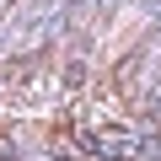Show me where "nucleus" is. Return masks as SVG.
<instances>
[{"instance_id":"f257e3e1","label":"nucleus","mask_w":161,"mask_h":161,"mask_svg":"<svg viewBox=\"0 0 161 161\" xmlns=\"http://www.w3.org/2000/svg\"><path fill=\"white\" fill-rule=\"evenodd\" d=\"M156 22H161V0H118V6H113V16H108L102 32H97V48H92V59H86V80H92L97 92L113 97L118 70H124L129 54L150 38Z\"/></svg>"},{"instance_id":"f03ea898","label":"nucleus","mask_w":161,"mask_h":161,"mask_svg":"<svg viewBox=\"0 0 161 161\" xmlns=\"http://www.w3.org/2000/svg\"><path fill=\"white\" fill-rule=\"evenodd\" d=\"M113 97H118L124 113H134V118H156V108H161V22L150 27V38H145V43L129 54V64L118 70Z\"/></svg>"}]
</instances>
